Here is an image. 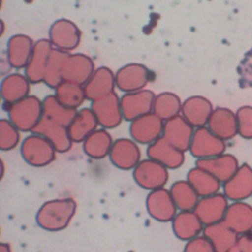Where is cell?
Instances as JSON below:
<instances>
[{"instance_id": "1", "label": "cell", "mask_w": 252, "mask_h": 252, "mask_svg": "<svg viewBox=\"0 0 252 252\" xmlns=\"http://www.w3.org/2000/svg\"><path fill=\"white\" fill-rule=\"evenodd\" d=\"M77 208V202L71 197L48 200L37 210L35 221L43 230L61 231L69 226Z\"/></svg>"}, {"instance_id": "2", "label": "cell", "mask_w": 252, "mask_h": 252, "mask_svg": "<svg viewBox=\"0 0 252 252\" xmlns=\"http://www.w3.org/2000/svg\"><path fill=\"white\" fill-rule=\"evenodd\" d=\"M57 151L43 136L32 133L22 143L21 155L23 159L31 166L44 167L56 159Z\"/></svg>"}, {"instance_id": "3", "label": "cell", "mask_w": 252, "mask_h": 252, "mask_svg": "<svg viewBox=\"0 0 252 252\" xmlns=\"http://www.w3.org/2000/svg\"><path fill=\"white\" fill-rule=\"evenodd\" d=\"M132 171L136 184L149 192L165 187L169 179L168 169L150 158L142 159Z\"/></svg>"}, {"instance_id": "4", "label": "cell", "mask_w": 252, "mask_h": 252, "mask_svg": "<svg viewBox=\"0 0 252 252\" xmlns=\"http://www.w3.org/2000/svg\"><path fill=\"white\" fill-rule=\"evenodd\" d=\"M10 121L22 131H33L43 117V104L34 98L21 99L9 108Z\"/></svg>"}, {"instance_id": "5", "label": "cell", "mask_w": 252, "mask_h": 252, "mask_svg": "<svg viewBox=\"0 0 252 252\" xmlns=\"http://www.w3.org/2000/svg\"><path fill=\"white\" fill-rule=\"evenodd\" d=\"M146 209L149 216L159 222H171L178 213L169 189L165 187L149 192L146 198Z\"/></svg>"}, {"instance_id": "6", "label": "cell", "mask_w": 252, "mask_h": 252, "mask_svg": "<svg viewBox=\"0 0 252 252\" xmlns=\"http://www.w3.org/2000/svg\"><path fill=\"white\" fill-rule=\"evenodd\" d=\"M189 151L196 159L210 158L224 154L225 144L223 140L204 126L194 132Z\"/></svg>"}, {"instance_id": "7", "label": "cell", "mask_w": 252, "mask_h": 252, "mask_svg": "<svg viewBox=\"0 0 252 252\" xmlns=\"http://www.w3.org/2000/svg\"><path fill=\"white\" fill-rule=\"evenodd\" d=\"M141 157L137 142L129 139L114 141L108 156L110 162L121 170H133L142 160Z\"/></svg>"}, {"instance_id": "8", "label": "cell", "mask_w": 252, "mask_h": 252, "mask_svg": "<svg viewBox=\"0 0 252 252\" xmlns=\"http://www.w3.org/2000/svg\"><path fill=\"white\" fill-rule=\"evenodd\" d=\"M163 126V120L151 112L133 120L130 133L135 142L150 145L161 137Z\"/></svg>"}, {"instance_id": "9", "label": "cell", "mask_w": 252, "mask_h": 252, "mask_svg": "<svg viewBox=\"0 0 252 252\" xmlns=\"http://www.w3.org/2000/svg\"><path fill=\"white\" fill-rule=\"evenodd\" d=\"M228 205V199L225 195L223 193H217L200 198L194 212L204 225H209L223 220Z\"/></svg>"}, {"instance_id": "10", "label": "cell", "mask_w": 252, "mask_h": 252, "mask_svg": "<svg viewBox=\"0 0 252 252\" xmlns=\"http://www.w3.org/2000/svg\"><path fill=\"white\" fill-rule=\"evenodd\" d=\"M223 194L232 201H244L252 196V167L243 163L236 172L222 184Z\"/></svg>"}, {"instance_id": "11", "label": "cell", "mask_w": 252, "mask_h": 252, "mask_svg": "<svg viewBox=\"0 0 252 252\" xmlns=\"http://www.w3.org/2000/svg\"><path fill=\"white\" fill-rule=\"evenodd\" d=\"M148 158L159 162L169 169H177L185 160L184 152L170 144L163 136L150 144L147 150Z\"/></svg>"}, {"instance_id": "12", "label": "cell", "mask_w": 252, "mask_h": 252, "mask_svg": "<svg viewBox=\"0 0 252 252\" xmlns=\"http://www.w3.org/2000/svg\"><path fill=\"white\" fill-rule=\"evenodd\" d=\"M193 135V126L183 116L178 115L164 122L162 136L182 152L189 150Z\"/></svg>"}, {"instance_id": "13", "label": "cell", "mask_w": 252, "mask_h": 252, "mask_svg": "<svg viewBox=\"0 0 252 252\" xmlns=\"http://www.w3.org/2000/svg\"><path fill=\"white\" fill-rule=\"evenodd\" d=\"M32 133L46 138L53 145L57 153H66L72 148L73 141L70 137L68 127L44 117L36 125Z\"/></svg>"}, {"instance_id": "14", "label": "cell", "mask_w": 252, "mask_h": 252, "mask_svg": "<svg viewBox=\"0 0 252 252\" xmlns=\"http://www.w3.org/2000/svg\"><path fill=\"white\" fill-rule=\"evenodd\" d=\"M195 164L213 174L221 183L227 181L240 166L237 158L229 154H222L210 158L196 159Z\"/></svg>"}, {"instance_id": "15", "label": "cell", "mask_w": 252, "mask_h": 252, "mask_svg": "<svg viewBox=\"0 0 252 252\" xmlns=\"http://www.w3.org/2000/svg\"><path fill=\"white\" fill-rule=\"evenodd\" d=\"M173 234L181 241H189L201 234L204 223L193 211H179L171 220Z\"/></svg>"}, {"instance_id": "16", "label": "cell", "mask_w": 252, "mask_h": 252, "mask_svg": "<svg viewBox=\"0 0 252 252\" xmlns=\"http://www.w3.org/2000/svg\"><path fill=\"white\" fill-rule=\"evenodd\" d=\"M223 221L238 235L252 230V207L236 201L228 205Z\"/></svg>"}, {"instance_id": "17", "label": "cell", "mask_w": 252, "mask_h": 252, "mask_svg": "<svg viewBox=\"0 0 252 252\" xmlns=\"http://www.w3.org/2000/svg\"><path fill=\"white\" fill-rule=\"evenodd\" d=\"M203 235L211 241L216 252H228L236 245L239 236L223 220L205 225Z\"/></svg>"}, {"instance_id": "18", "label": "cell", "mask_w": 252, "mask_h": 252, "mask_svg": "<svg viewBox=\"0 0 252 252\" xmlns=\"http://www.w3.org/2000/svg\"><path fill=\"white\" fill-rule=\"evenodd\" d=\"M208 128L220 139L229 140L238 133L237 117L229 109L218 108L213 110Z\"/></svg>"}, {"instance_id": "19", "label": "cell", "mask_w": 252, "mask_h": 252, "mask_svg": "<svg viewBox=\"0 0 252 252\" xmlns=\"http://www.w3.org/2000/svg\"><path fill=\"white\" fill-rule=\"evenodd\" d=\"M93 111L98 124L106 129L118 126L123 118L121 104L114 97H104L94 101Z\"/></svg>"}, {"instance_id": "20", "label": "cell", "mask_w": 252, "mask_h": 252, "mask_svg": "<svg viewBox=\"0 0 252 252\" xmlns=\"http://www.w3.org/2000/svg\"><path fill=\"white\" fill-rule=\"evenodd\" d=\"M186 179L200 198L219 193L221 185V182L213 174L197 165L188 171Z\"/></svg>"}, {"instance_id": "21", "label": "cell", "mask_w": 252, "mask_h": 252, "mask_svg": "<svg viewBox=\"0 0 252 252\" xmlns=\"http://www.w3.org/2000/svg\"><path fill=\"white\" fill-rule=\"evenodd\" d=\"M98 122L93 110L83 109L77 112L74 119L68 126V131L73 142H84L93 132L95 131Z\"/></svg>"}, {"instance_id": "22", "label": "cell", "mask_w": 252, "mask_h": 252, "mask_svg": "<svg viewBox=\"0 0 252 252\" xmlns=\"http://www.w3.org/2000/svg\"><path fill=\"white\" fill-rule=\"evenodd\" d=\"M113 145L112 138L105 130H95L84 142V153L93 159H101L109 156Z\"/></svg>"}, {"instance_id": "23", "label": "cell", "mask_w": 252, "mask_h": 252, "mask_svg": "<svg viewBox=\"0 0 252 252\" xmlns=\"http://www.w3.org/2000/svg\"><path fill=\"white\" fill-rule=\"evenodd\" d=\"M181 112L184 119L192 126L197 128L204 127L208 124L210 116L213 112L209 101L203 98L190 99L183 104Z\"/></svg>"}, {"instance_id": "24", "label": "cell", "mask_w": 252, "mask_h": 252, "mask_svg": "<svg viewBox=\"0 0 252 252\" xmlns=\"http://www.w3.org/2000/svg\"><path fill=\"white\" fill-rule=\"evenodd\" d=\"M178 211H193L200 199L191 184L185 180H176L169 188Z\"/></svg>"}, {"instance_id": "25", "label": "cell", "mask_w": 252, "mask_h": 252, "mask_svg": "<svg viewBox=\"0 0 252 252\" xmlns=\"http://www.w3.org/2000/svg\"><path fill=\"white\" fill-rule=\"evenodd\" d=\"M154 103L155 101L149 95L127 96L120 103L123 118L133 121L136 118L149 114L154 109Z\"/></svg>"}, {"instance_id": "26", "label": "cell", "mask_w": 252, "mask_h": 252, "mask_svg": "<svg viewBox=\"0 0 252 252\" xmlns=\"http://www.w3.org/2000/svg\"><path fill=\"white\" fill-rule=\"evenodd\" d=\"M181 110L180 103L171 96L159 97L154 103V113L158 115L163 121L169 120L175 116H178V112Z\"/></svg>"}, {"instance_id": "27", "label": "cell", "mask_w": 252, "mask_h": 252, "mask_svg": "<svg viewBox=\"0 0 252 252\" xmlns=\"http://www.w3.org/2000/svg\"><path fill=\"white\" fill-rule=\"evenodd\" d=\"M20 141L19 129L10 120L0 122V148L2 151H11Z\"/></svg>"}, {"instance_id": "28", "label": "cell", "mask_w": 252, "mask_h": 252, "mask_svg": "<svg viewBox=\"0 0 252 252\" xmlns=\"http://www.w3.org/2000/svg\"><path fill=\"white\" fill-rule=\"evenodd\" d=\"M236 117L239 135L245 139H252V107L239 108Z\"/></svg>"}, {"instance_id": "29", "label": "cell", "mask_w": 252, "mask_h": 252, "mask_svg": "<svg viewBox=\"0 0 252 252\" xmlns=\"http://www.w3.org/2000/svg\"><path fill=\"white\" fill-rule=\"evenodd\" d=\"M183 252H216V250L205 235H199L186 242Z\"/></svg>"}, {"instance_id": "30", "label": "cell", "mask_w": 252, "mask_h": 252, "mask_svg": "<svg viewBox=\"0 0 252 252\" xmlns=\"http://www.w3.org/2000/svg\"><path fill=\"white\" fill-rule=\"evenodd\" d=\"M236 246L241 252H252V230L240 234Z\"/></svg>"}, {"instance_id": "31", "label": "cell", "mask_w": 252, "mask_h": 252, "mask_svg": "<svg viewBox=\"0 0 252 252\" xmlns=\"http://www.w3.org/2000/svg\"><path fill=\"white\" fill-rule=\"evenodd\" d=\"M0 252H12L11 245L7 242H1L0 244Z\"/></svg>"}, {"instance_id": "32", "label": "cell", "mask_w": 252, "mask_h": 252, "mask_svg": "<svg viewBox=\"0 0 252 252\" xmlns=\"http://www.w3.org/2000/svg\"><path fill=\"white\" fill-rule=\"evenodd\" d=\"M4 174H5V164H4V161L2 160V161H1V165H0V175H1V179H3Z\"/></svg>"}, {"instance_id": "33", "label": "cell", "mask_w": 252, "mask_h": 252, "mask_svg": "<svg viewBox=\"0 0 252 252\" xmlns=\"http://www.w3.org/2000/svg\"><path fill=\"white\" fill-rule=\"evenodd\" d=\"M228 252H241V251H240V250H239V248L235 245V246H234L233 248H231Z\"/></svg>"}]
</instances>
